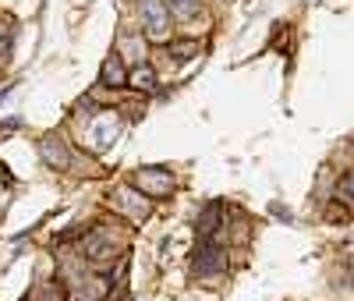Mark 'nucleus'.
Returning <instances> with one entry per match:
<instances>
[{
  "instance_id": "20e7f679",
  "label": "nucleus",
  "mask_w": 354,
  "mask_h": 301,
  "mask_svg": "<svg viewBox=\"0 0 354 301\" xmlns=\"http://www.w3.org/2000/svg\"><path fill=\"white\" fill-rule=\"evenodd\" d=\"M192 269H195V277H216V273L227 269V252L216 245V241H202V248L195 252Z\"/></svg>"
},
{
  "instance_id": "423d86ee",
  "label": "nucleus",
  "mask_w": 354,
  "mask_h": 301,
  "mask_svg": "<svg viewBox=\"0 0 354 301\" xmlns=\"http://www.w3.org/2000/svg\"><path fill=\"white\" fill-rule=\"evenodd\" d=\"M100 85H103V89H124V85H128V60L117 53V50L106 57V64H103V71H100Z\"/></svg>"
},
{
  "instance_id": "ddd939ff",
  "label": "nucleus",
  "mask_w": 354,
  "mask_h": 301,
  "mask_svg": "<svg viewBox=\"0 0 354 301\" xmlns=\"http://www.w3.org/2000/svg\"><path fill=\"white\" fill-rule=\"evenodd\" d=\"M167 50H170V57H174V60H188V57L198 50V43H170Z\"/></svg>"
},
{
  "instance_id": "f8f14e48",
  "label": "nucleus",
  "mask_w": 354,
  "mask_h": 301,
  "mask_svg": "<svg viewBox=\"0 0 354 301\" xmlns=\"http://www.w3.org/2000/svg\"><path fill=\"white\" fill-rule=\"evenodd\" d=\"M121 43H124V50L131 53V64H145V60H142V53H145V43H142L138 36H124Z\"/></svg>"
},
{
  "instance_id": "9b49d317",
  "label": "nucleus",
  "mask_w": 354,
  "mask_h": 301,
  "mask_svg": "<svg viewBox=\"0 0 354 301\" xmlns=\"http://www.w3.org/2000/svg\"><path fill=\"white\" fill-rule=\"evenodd\" d=\"M202 11V0H167V15H177L181 21H192Z\"/></svg>"
},
{
  "instance_id": "6e6552de",
  "label": "nucleus",
  "mask_w": 354,
  "mask_h": 301,
  "mask_svg": "<svg viewBox=\"0 0 354 301\" xmlns=\"http://www.w3.org/2000/svg\"><path fill=\"white\" fill-rule=\"evenodd\" d=\"M135 192H156V195H167L170 192V174L163 170V167H145V170H138V188Z\"/></svg>"
},
{
  "instance_id": "39448f33",
  "label": "nucleus",
  "mask_w": 354,
  "mask_h": 301,
  "mask_svg": "<svg viewBox=\"0 0 354 301\" xmlns=\"http://www.w3.org/2000/svg\"><path fill=\"white\" fill-rule=\"evenodd\" d=\"M39 153H43L46 167H53V170H68L71 167V149H68L64 138H57V135H46L39 142Z\"/></svg>"
},
{
  "instance_id": "f03ea898",
  "label": "nucleus",
  "mask_w": 354,
  "mask_h": 301,
  "mask_svg": "<svg viewBox=\"0 0 354 301\" xmlns=\"http://www.w3.org/2000/svg\"><path fill=\"white\" fill-rule=\"evenodd\" d=\"M82 252H85V259H88V262H96V266L110 262V259L117 255V237H113V230L96 227L93 234H88V237L82 241Z\"/></svg>"
},
{
  "instance_id": "4468645a",
  "label": "nucleus",
  "mask_w": 354,
  "mask_h": 301,
  "mask_svg": "<svg viewBox=\"0 0 354 301\" xmlns=\"http://www.w3.org/2000/svg\"><path fill=\"white\" fill-rule=\"evenodd\" d=\"M337 195H340V199H344V202L351 206V174H344V185L337 188Z\"/></svg>"
},
{
  "instance_id": "2eb2a0df",
  "label": "nucleus",
  "mask_w": 354,
  "mask_h": 301,
  "mask_svg": "<svg viewBox=\"0 0 354 301\" xmlns=\"http://www.w3.org/2000/svg\"><path fill=\"white\" fill-rule=\"evenodd\" d=\"M8 43H11V36H8V28L0 25V50H8Z\"/></svg>"
},
{
  "instance_id": "1a4fd4ad",
  "label": "nucleus",
  "mask_w": 354,
  "mask_h": 301,
  "mask_svg": "<svg viewBox=\"0 0 354 301\" xmlns=\"http://www.w3.org/2000/svg\"><path fill=\"white\" fill-rule=\"evenodd\" d=\"M220 224H223V206L220 202H209L198 213V220H195V234L202 237V241H213V234L220 230Z\"/></svg>"
},
{
  "instance_id": "9d476101",
  "label": "nucleus",
  "mask_w": 354,
  "mask_h": 301,
  "mask_svg": "<svg viewBox=\"0 0 354 301\" xmlns=\"http://www.w3.org/2000/svg\"><path fill=\"white\" fill-rule=\"evenodd\" d=\"M128 85L138 89V93H153V89H156V71L149 64H135L128 71Z\"/></svg>"
},
{
  "instance_id": "f257e3e1",
  "label": "nucleus",
  "mask_w": 354,
  "mask_h": 301,
  "mask_svg": "<svg viewBox=\"0 0 354 301\" xmlns=\"http://www.w3.org/2000/svg\"><path fill=\"white\" fill-rule=\"evenodd\" d=\"M138 18H142V28L149 39H156V43L170 39V15H167L163 0H138Z\"/></svg>"
},
{
  "instance_id": "7ed1b4c3",
  "label": "nucleus",
  "mask_w": 354,
  "mask_h": 301,
  "mask_svg": "<svg viewBox=\"0 0 354 301\" xmlns=\"http://www.w3.org/2000/svg\"><path fill=\"white\" fill-rule=\"evenodd\" d=\"M110 202L121 209V213H128L135 224H142L145 217L153 213V202L145 199L142 192H135V188H128V185H121V188H113V195H110Z\"/></svg>"
},
{
  "instance_id": "0eeeda50",
  "label": "nucleus",
  "mask_w": 354,
  "mask_h": 301,
  "mask_svg": "<svg viewBox=\"0 0 354 301\" xmlns=\"http://www.w3.org/2000/svg\"><path fill=\"white\" fill-rule=\"evenodd\" d=\"M117 131H121V120H117V113H100L93 117V145L96 149H110Z\"/></svg>"
}]
</instances>
